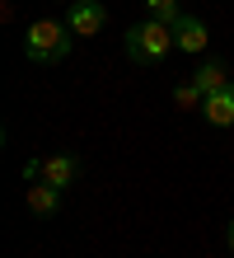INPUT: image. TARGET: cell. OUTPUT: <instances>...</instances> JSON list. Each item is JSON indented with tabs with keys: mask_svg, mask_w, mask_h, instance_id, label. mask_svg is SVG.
<instances>
[{
	"mask_svg": "<svg viewBox=\"0 0 234 258\" xmlns=\"http://www.w3.org/2000/svg\"><path fill=\"white\" fill-rule=\"evenodd\" d=\"M66 24H70V33H75V38H94V33H103V24H108L103 0H75V5L66 10Z\"/></svg>",
	"mask_w": 234,
	"mask_h": 258,
	"instance_id": "3957f363",
	"label": "cell"
},
{
	"mask_svg": "<svg viewBox=\"0 0 234 258\" xmlns=\"http://www.w3.org/2000/svg\"><path fill=\"white\" fill-rule=\"evenodd\" d=\"M192 80H197L201 94H215V89H225V85H229V75H225V66H220V61H206V66H197Z\"/></svg>",
	"mask_w": 234,
	"mask_h": 258,
	"instance_id": "ba28073f",
	"label": "cell"
},
{
	"mask_svg": "<svg viewBox=\"0 0 234 258\" xmlns=\"http://www.w3.org/2000/svg\"><path fill=\"white\" fill-rule=\"evenodd\" d=\"M61 188H52V183H28L24 188V202H28V211H33V216H42V221H52L56 211H61Z\"/></svg>",
	"mask_w": 234,
	"mask_h": 258,
	"instance_id": "5b68a950",
	"label": "cell"
},
{
	"mask_svg": "<svg viewBox=\"0 0 234 258\" xmlns=\"http://www.w3.org/2000/svg\"><path fill=\"white\" fill-rule=\"evenodd\" d=\"M145 10H150V19H164V24H178V0H145Z\"/></svg>",
	"mask_w": 234,
	"mask_h": 258,
	"instance_id": "30bf717a",
	"label": "cell"
},
{
	"mask_svg": "<svg viewBox=\"0 0 234 258\" xmlns=\"http://www.w3.org/2000/svg\"><path fill=\"white\" fill-rule=\"evenodd\" d=\"M75 174H80V160L75 155H47V164H42V183H52L61 192L75 183Z\"/></svg>",
	"mask_w": 234,
	"mask_h": 258,
	"instance_id": "52a82bcc",
	"label": "cell"
},
{
	"mask_svg": "<svg viewBox=\"0 0 234 258\" xmlns=\"http://www.w3.org/2000/svg\"><path fill=\"white\" fill-rule=\"evenodd\" d=\"M174 103H178V108H201V103H206V94L197 89V80H187V85L174 89Z\"/></svg>",
	"mask_w": 234,
	"mask_h": 258,
	"instance_id": "9c48e42d",
	"label": "cell"
},
{
	"mask_svg": "<svg viewBox=\"0 0 234 258\" xmlns=\"http://www.w3.org/2000/svg\"><path fill=\"white\" fill-rule=\"evenodd\" d=\"M201 117H206L211 127H234V80H229L225 89H215V94H206Z\"/></svg>",
	"mask_w": 234,
	"mask_h": 258,
	"instance_id": "277c9868",
	"label": "cell"
},
{
	"mask_svg": "<svg viewBox=\"0 0 234 258\" xmlns=\"http://www.w3.org/2000/svg\"><path fill=\"white\" fill-rule=\"evenodd\" d=\"M42 164H47V160H38V155L24 160V183H42Z\"/></svg>",
	"mask_w": 234,
	"mask_h": 258,
	"instance_id": "8fae6325",
	"label": "cell"
},
{
	"mask_svg": "<svg viewBox=\"0 0 234 258\" xmlns=\"http://www.w3.org/2000/svg\"><path fill=\"white\" fill-rule=\"evenodd\" d=\"M70 24H61V19H33L28 24V33H24V56L28 61H38V66H61L70 56Z\"/></svg>",
	"mask_w": 234,
	"mask_h": 258,
	"instance_id": "6da1fadb",
	"label": "cell"
},
{
	"mask_svg": "<svg viewBox=\"0 0 234 258\" xmlns=\"http://www.w3.org/2000/svg\"><path fill=\"white\" fill-rule=\"evenodd\" d=\"M206 24L197 19V14H178V24H174V42H178V52H201L206 47Z\"/></svg>",
	"mask_w": 234,
	"mask_h": 258,
	"instance_id": "8992f818",
	"label": "cell"
},
{
	"mask_svg": "<svg viewBox=\"0 0 234 258\" xmlns=\"http://www.w3.org/2000/svg\"><path fill=\"white\" fill-rule=\"evenodd\" d=\"M174 47H178L174 24H164V19H140V24L127 28V56L136 66H160Z\"/></svg>",
	"mask_w": 234,
	"mask_h": 258,
	"instance_id": "7a4b0ae2",
	"label": "cell"
},
{
	"mask_svg": "<svg viewBox=\"0 0 234 258\" xmlns=\"http://www.w3.org/2000/svg\"><path fill=\"white\" fill-rule=\"evenodd\" d=\"M225 239H229V249H234V221H229V230H225Z\"/></svg>",
	"mask_w": 234,
	"mask_h": 258,
	"instance_id": "7c38bea8",
	"label": "cell"
}]
</instances>
